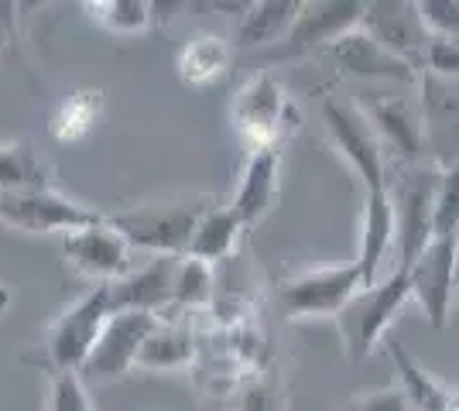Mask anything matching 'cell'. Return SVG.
<instances>
[{"label":"cell","mask_w":459,"mask_h":411,"mask_svg":"<svg viewBox=\"0 0 459 411\" xmlns=\"http://www.w3.org/2000/svg\"><path fill=\"white\" fill-rule=\"evenodd\" d=\"M210 206H216L212 196L189 193V196L141 202V206H131L107 219L134 251H148L152 257H186L192 234Z\"/></svg>","instance_id":"6da1fadb"},{"label":"cell","mask_w":459,"mask_h":411,"mask_svg":"<svg viewBox=\"0 0 459 411\" xmlns=\"http://www.w3.org/2000/svg\"><path fill=\"white\" fill-rule=\"evenodd\" d=\"M442 168L425 161L411 165H391L387 176V196L394 206V223H398V264L394 268H411L421 257V251L432 244V216H436V193H439Z\"/></svg>","instance_id":"7a4b0ae2"},{"label":"cell","mask_w":459,"mask_h":411,"mask_svg":"<svg viewBox=\"0 0 459 411\" xmlns=\"http://www.w3.org/2000/svg\"><path fill=\"white\" fill-rule=\"evenodd\" d=\"M411 302V278L404 268H391L381 281L367 285L343 313L336 315V330L343 339V350L353 364H364L370 353L387 339V330Z\"/></svg>","instance_id":"3957f363"},{"label":"cell","mask_w":459,"mask_h":411,"mask_svg":"<svg viewBox=\"0 0 459 411\" xmlns=\"http://www.w3.org/2000/svg\"><path fill=\"white\" fill-rule=\"evenodd\" d=\"M230 120L254 151V148H281L285 137L299 131L302 117L278 79L271 73H254L230 103Z\"/></svg>","instance_id":"277c9868"},{"label":"cell","mask_w":459,"mask_h":411,"mask_svg":"<svg viewBox=\"0 0 459 411\" xmlns=\"http://www.w3.org/2000/svg\"><path fill=\"white\" fill-rule=\"evenodd\" d=\"M323 127L336 155L350 165V172L360 178L364 193H384L391 161L384 155V144L377 131L370 127L364 107L350 99H325L323 103Z\"/></svg>","instance_id":"5b68a950"},{"label":"cell","mask_w":459,"mask_h":411,"mask_svg":"<svg viewBox=\"0 0 459 411\" xmlns=\"http://www.w3.org/2000/svg\"><path fill=\"white\" fill-rule=\"evenodd\" d=\"M110 319V292L107 285H93L90 292L76 298L65 313L45 333V364L52 373L82 371L90 353H93L96 339L103 333Z\"/></svg>","instance_id":"8992f818"},{"label":"cell","mask_w":459,"mask_h":411,"mask_svg":"<svg viewBox=\"0 0 459 411\" xmlns=\"http://www.w3.org/2000/svg\"><path fill=\"white\" fill-rule=\"evenodd\" d=\"M364 288V274L357 268V261H350V264L288 274L278 288V298L291 319H336Z\"/></svg>","instance_id":"52a82bcc"},{"label":"cell","mask_w":459,"mask_h":411,"mask_svg":"<svg viewBox=\"0 0 459 411\" xmlns=\"http://www.w3.org/2000/svg\"><path fill=\"white\" fill-rule=\"evenodd\" d=\"M367 4L357 0H319V4H302L299 18L291 24L288 39L264 52L268 62H295L308 56H323L333 41L350 35L353 28L364 24Z\"/></svg>","instance_id":"ba28073f"},{"label":"cell","mask_w":459,"mask_h":411,"mask_svg":"<svg viewBox=\"0 0 459 411\" xmlns=\"http://www.w3.org/2000/svg\"><path fill=\"white\" fill-rule=\"evenodd\" d=\"M107 216L62 196L58 189L41 193H0V223L21 234H73L82 227L103 223Z\"/></svg>","instance_id":"9c48e42d"},{"label":"cell","mask_w":459,"mask_h":411,"mask_svg":"<svg viewBox=\"0 0 459 411\" xmlns=\"http://www.w3.org/2000/svg\"><path fill=\"white\" fill-rule=\"evenodd\" d=\"M154 326H158V315L152 313H110L86 367L79 371L82 381H93V384L120 381L131 367H137L141 347L152 336Z\"/></svg>","instance_id":"30bf717a"},{"label":"cell","mask_w":459,"mask_h":411,"mask_svg":"<svg viewBox=\"0 0 459 411\" xmlns=\"http://www.w3.org/2000/svg\"><path fill=\"white\" fill-rule=\"evenodd\" d=\"M65 264L96 285H114L134 268V247L114 230L110 219L62 236Z\"/></svg>","instance_id":"8fae6325"},{"label":"cell","mask_w":459,"mask_h":411,"mask_svg":"<svg viewBox=\"0 0 459 411\" xmlns=\"http://www.w3.org/2000/svg\"><path fill=\"white\" fill-rule=\"evenodd\" d=\"M419 110L425 131V155L439 168L459 165V79L419 76Z\"/></svg>","instance_id":"7c38bea8"},{"label":"cell","mask_w":459,"mask_h":411,"mask_svg":"<svg viewBox=\"0 0 459 411\" xmlns=\"http://www.w3.org/2000/svg\"><path fill=\"white\" fill-rule=\"evenodd\" d=\"M408 278H411V302H419L429 326L446 330L459 288L456 240H432L419 261L408 268Z\"/></svg>","instance_id":"4fadbf2b"},{"label":"cell","mask_w":459,"mask_h":411,"mask_svg":"<svg viewBox=\"0 0 459 411\" xmlns=\"http://www.w3.org/2000/svg\"><path fill=\"white\" fill-rule=\"evenodd\" d=\"M323 59L340 69L343 76L370 79V82H402V86H419V73L402 62L398 56H391L381 41L374 39L364 28H353L350 35L340 41H333L323 52Z\"/></svg>","instance_id":"5bb4252c"},{"label":"cell","mask_w":459,"mask_h":411,"mask_svg":"<svg viewBox=\"0 0 459 411\" xmlns=\"http://www.w3.org/2000/svg\"><path fill=\"white\" fill-rule=\"evenodd\" d=\"M364 107L370 127L377 131L384 144V155L391 165H411L425 161V131H421L419 99L408 97H374Z\"/></svg>","instance_id":"9a60e30c"},{"label":"cell","mask_w":459,"mask_h":411,"mask_svg":"<svg viewBox=\"0 0 459 411\" xmlns=\"http://www.w3.org/2000/svg\"><path fill=\"white\" fill-rule=\"evenodd\" d=\"M364 31H370L391 56L408 62L421 76L425 69V48H429V31L419 18V4L408 0H374L364 11Z\"/></svg>","instance_id":"2e32d148"},{"label":"cell","mask_w":459,"mask_h":411,"mask_svg":"<svg viewBox=\"0 0 459 411\" xmlns=\"http://www.w3.org/2000/svg\"><path fill=\"white\" fill-rule=\"evenodd\" d=\"M182 257H152L124 274L120 281L107 285L110 313H152L165 315L172 309L175 274Z\"/></svg>","instance_id":"e0dca14e"},{"label":"cell","mask_w":459,"mask_h":411,"mask_svg":"<svg viewBox=\"0 0 459 411\" xmlns=\"http://www.w3.org/2000/svg\"><path fill=\"white\" fill-rule=\"evenodd\" d=\"M281 189V148H254L247 165L240 172V185L233 196V213L244 219V227H257L274 210Z\"/></svg>","instance_id":"ac0fdd59"},{"label":"cell","mask_w":459,"mask_h":411,"mask_svg":"<svg viewBox=\"0 0 459 411\" xmlns=\"http://www.w3.org/2000/svg\"><path fill=\"white\" fill-rule=\"evenodd\" d=\"M398 244V223L387 189L384 193H364V213H360V244H357V268L367 285L381 281V268L387 254Z\"/></svg>","instance_id":"d6986e66"},{"label":"cell","mask_w":459,"mask_h":411,"mask_svg":"<svg viewBox=\"0 0 459 411\" xmlns=\"http://www.w3.org/2000/svg\"><path fill=\"white\" fill-rule=\"evenodd\" d=\"M302 4L306 0H257V4H247L244 18L237 21V31H233V48L271 52L274 45H281L288 39Z\"/></svg>","instance_id":"ffe728a7"},{"label":"cell","mask_w":459,"mask_h":411,"mask_svg":"<svg viewBox=\"0 0 459 411\" xmlns=\"http://www.w3.org/2000/svg\"><path fill=\"white\" fill-rule=\"evenodd\" d=\"M387 356L394 360L398 388L411 401V411H459V388H449V384L436 381L398 339L387 343Z\"/></svg>","instance_id":"44dd1931"},{"label":"cell","mask_w":459,"mask_h":411,"mask_svg":"<svg viewBox=\"0 0 459 411\" xmlns=\"http://www.w3.org/2000/svg\"><path fill=\"white\" fill-rule=\"evenodd\" d=\"M178 79L192 86V90H203V86H216L220 79L230 73L233 65V45L223 35H192L182 52H178Z\"/></svg>","instance_id":"7402d4cb"},{"label":"cell","mask_w":459,"mask_h":411,"mask_svg":"<svg viewBox=\"0 0 459 411\" xmlns=\"http://www.w3.org/2000/svg\"><path fill=\"white\" fill-rule=\"evenodd\" d=\"M247 234L244 219L233 213V206H210L206 216L199 219L195 234H192L189 254L192 261H203V264H220V261H230L237 254L240 240Z\"/></svg>","instance_id":"603a6c76"},{"label":"cell","mask_w":459,"mask_h":411,"mask_svg":"<svg viewBox=\"0 0 459 411\" xmlns=\"http://www.w3.org/2000/svg\"><path fill=\"white\" fill-rule=\"evenodd\" d=\"M195 356H199V343H195V333L189 330V322L161 315L152 336L141 347L137 367H144V371H178V367L195 364Z\"/></svg>","instance_id":"cb8c5ba5"},{"label":"cell","mask_w":459,"mask_h":411,"mask_svg":"<svg viewBox=\"0 0 459 411\" xmlns=\"http://www.w3.org/2000/svg\"><path fill=\"white\" fill-rule=\"evenodd\" d=\"M41 189H56L48 161H41L28 141L0 144V193H41Z\"/></svg>","instance_id":"d4e9b609"},{"label":"cell","mask_w":459,"mask_h":411,"mask_svg":"<svg viewBox=\"0 0 459 411\" xmlns=\"http://www.w3.org/2000/svg\"><path fill=\"white\" fill-rule=\"evenodd\" d=\"M212 268L203 264V261H192V257H182L178 261V274H175V295H172V309L165 313V319H178V315H189L206 309L212 302ZM161 319V315H158Z\"/></svg>","instance_id":"484cf974"},{"label":"cell","mask_w":459,"mask_h":411,"mask_svg":"<svg viewBox=\"0 0 459 411\" xmlns=\"http://www.w3.org/2000/svg\"><path fill=\"white\" fill-rule=\"evenodd\" d=\"M100 107H103L100 90H82V93H73L69 99H62L58 110L52 114L56 141H82L86 134H93L96 120H100Z\"/></svg>","instance_id":"4316f807"},{"label":"cell","mask_w":459,"mask_h":411,"mask_svg":"<svg viewBox=\"0 0 459 411\" xmlns=\"http://www.w3.org/2000/svg\"><path fill=\"white\" fill-rule=\"evenodd\" d=\"M86 11L110 35H144L154 24V4L144 0H96Z\"/></svg>","instance_id":"83f0119b"},{"label":"cell","mask_w":459,"mask_h":411,"mask_svg":"<svg viewBox=\"0 0 459 411\" xmlns=\"http://www.w3.org/2000/svg\"><path fill=\"white\" fill-rule=\"evenodd\" d=\"M432 240H459V165L442 168L436 216H432Z\"/></svg>","instance_id":"f1b7e54d"},{"label":"cell","mask_w":459,"mask_h":411,"mask_svg":"<svg viewBox=\"0 0 459 411\" xmlns=\"http://www.w3.org/2000/svg\"><path fill=\"white\" fill-rule=\"evenodd\" d=\"M237 411H288L278 373H257L237 388Z\"/></svg>","instance_id":"f546056e"},{"label":"cell","mask_w":459,"mask_h":411,"mask_svg":"<svg viewBox=\"0 0 459 411\" xmlns=\"http://www.w3.org/2000/svg\"><path fill=\"white\" fill-rule=\"evenodd\" d=\"M48 411H96L86 391V381L82 373L65 371L52 373V384H48Z\"/></svg>","instance_id":"4dcf8cb0"},{"label":"cell","mask_w":459,"mask_h":411,"mask_svg":"<svg viewBox=\"0 0 459 411\" xmlns=\"http://www.w3.org/2000/svg\"><path fill=\"white\" fill-rule=\"evenodd\" d=\"M429 39H459V0H415Z\"/></svg>","instance_id":"1f68e13d"},{"label":"cell","mask_w":459,"mask_h":411,"mask_svg":"<svg viewBox=\"0 0 459 411\" xmlns=\"http://www.w3.org/2000/svg\"><path fill=\"white\" fill-rule=\"evenodd\" d=\"M421 73L436 79H459V39H429Z\"/></svg>","instance_id":"d6a6232c"},{"label":"cell","mask_w":459,"mask_h":411,"mask_svg":"<svg viewBox=\"0 0 459 411\" xmlns=\"http://www.w3.org/2000/svg\"><path fill=\"white\" fill-rule=\"evenodd\" d=\"M346 411H411V401L404 398V391L398 388V384H391V388H377V391L357 394Z\"/></svg>","instance_id":"836d02e7"},{"label":"cell","mask_w":459,"mask_h":411,"mask_svg":"<svg viewBox=\"0 0 459 411\" xmlns=\"http://www.w3.org/2000/svg\"><path fill=\"white\" fill-rule=\"evenodd\" d=\"M14 45V7L0 4V56Z\"/></svg>","instance_id":"e575fe53"},{"label":"cell","mask_w":459,"mask_h":411,"mask_svg":"<svg viewBox=\"0 0 459 411\" xmlns=\"http://www.w3.org/2000/svg\"><path fill=\"white\" fill-rule=\"evenodd\" d=\"M7 305H11V288L0 281V315L7 313Z\"/></svg>","instance_id":"d590c367"}]
</instances>
